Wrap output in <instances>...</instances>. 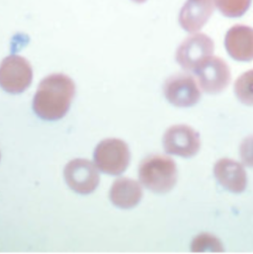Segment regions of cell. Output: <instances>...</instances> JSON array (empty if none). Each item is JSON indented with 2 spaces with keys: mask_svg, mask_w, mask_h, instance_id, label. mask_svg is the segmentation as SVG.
Returning <instances> with one entry per match:
<instances>
[{
  "mask_svg": "<svg viewBox=\"0 0 253 254\" xmlns=\"http://www.w3.org/2000/svg\"><path fill=\"white\" fill-rule=\"evenodd\" d=\"M75 95V83L63 73L45 77L39 84L33 99L34 112L43 120L57 121L69 110Z\"/></svg>",
  "mask_w": 253,
  "mask_h": 254,
  "instance_id": "obj_1",
  "label": "cell"
},
{
  "mask_svg": "<svg viewBox=\"0 0 253 254\" xmlns=\"http://www.w3.org/2000/svg\"><path fill=\"white\" fill-rule=\"evenodd\" d=\"M138 177L141 184L151 192L167 193L177 182L176 163L169 156L151 154L140 162Z\"/></svg>",
  "mask_w": 253,
  "mask_h": 254,
  "instance_id": "obj_2",
  "label": "cell"
},
{
  "mask_svg": "<svg viewBox=\"0 0 253 254\" xmlns=\"http://www.w3.org/2000/svg\"><path fill=\"white\" fill-rule=\"evenodd\" d=\"M130 153L126 142L119 138H106L94 151V161L99 170L109 175L122 174L129 164Z\"/></svg>",
  "mask_w": 253,
  "mask_h": 254,
  "instance_id": "obj_3",
  "label": "cell"
},
{
  "mask_svg": "<svg viewBox=\"0 0 253 254\" xmlns=\"http://www.w3.org/2000/svg\"><path fill=\"white\" fill-rule=\"evenodd\" d=\"M33 69L21 56L11 55L0 64V87L11 94L24 92L32 83Z\"/></svg>",
  "mask_w": 253,
  "mask_h": 254,
  "instance_id": "obj_4",
  "label": "cell"
},
{
  "mask_svg": "<svg viewBox=\"0 0 253 254\" xmlns=\"http://www.w3.org/2000/svg\"><path fill=\"white\" fill-rule=\"evenodd\" d=\"M63 175L68 187L82 195L94 192L100 181L97 166L84 158L69 161L64 167Z\"/></svg>",
  "mask_w": 253,
  "mask_h": 254,
  "instance_id": "obj_5",
  "label": "cell"
},
{
  "mask_svg": "<svg viewBox=\"0 0 253 254\" xmlns=\"http://www.w3.org/2000/svg\"><path fill=\"white\" fill-rule=\"evenodd\" d=\"M163 93L169 103L176 107H191L201 98V91L193 76L178 73L166 79Z\"/></svg>",
  "mask_w": 253,
  "mask_h": 254,
  "instance_id": "obj_6",
  "label": "cell"
},
{
  "mask_svg": "<svg viewBox=\"0 0 253 254\" xmlns=\"http://www.w3.org/2000/svg\"><path fill=\"white\" fill-rule=\"evenodd\" d=\"M162 143L167 153L188 158L198 153L201 139L194 128L186 125H176L165 131Z\"/></svg>",
  "mask_w": 253,
  "mask_h": 254,
  "instance_id": "obj_7",
  "label": "cell"
},
{
  "mask_svg": "<svg viewBox=\"0 0 253 254\" xmlns=\"http://www.w3.org/2000/svg\"><path fill=\"white\" fill-rule=\"evenodd\" d=\"M201 88L210 94L224 91L231 82V70L227 63L219 58L210 57L195 69Z\"/></svg>",
  "mask_w": 253,
  "mask_h": 254,
  "instance_id": "obj_8",
  "label": "cell"
},
{
  "mask_svg": "<svg viewBox=\"0 0 253 254\" xmlns=\"http://www.w3.org/2000/svg\"><path fill=\"white\" fill-rule=\"evenodd\" d=\"M213 51V41L203 34H198L186 39L181 44L176 53V60L184 69L195 70L212 56Z\"/></svg>",
  "mask_w": 253,
  "mask_h": 254,
  "instance_id": "obj_9",
  "label": "cell"
},
{
  "mask_svg": "<svg viewBox=\"0 0 253 254\" xmlns=\"http://www.w3.org/2000/svg\"><path fill=\"white\" fill-rule=\"evenodd\" d=\"M214 174L220 185L233 193H242L248 185V176L244 166L230 158L218 160L214 167Z\"/></svg>",
  "mask_w": 253,
  "mask_h": 254,
  "instance_id": "obj_10",
  "label": "cell"
},
{
  "mask_svg": "<svg viewBox=\"0 0 253 254\" xmlns=\"http://www.w3.org/2000/svg\"><path fill=\"white\" fill-rule=\"evenodd\" d=\"M226 48L230 56L240 62L253 60V29L237 25L226 36Z\"/></svg>",
  "mask_w": 253,
  "mask_h": 254,
  "instance_id": "obj_11",
  "label": "cell"
},
{
  "mask_svg": "<svg viewBox=\"0 0 253 254\" xmlns=\"http://www.w3.org/2000/svg\"><path fill=\"white\" fill-rule=\"evenodd\" d=\"M142 198L140 184L129 178L117 179L110 189V200L118 208L130 209L135 207Z\"/></svg>",
  "mask_w": 253,
  "mask_h": 254,
  "instance_id": "obj_12",
  "label": "cell"
},
{
  "mask_svg": "<svg viewBox=\"0 0 253 254\" xmlns=\"http://www.w3.org/2000/svg\"><path fill=\"white\" fill-rule=\"evenodd\" d=\"M212 11L211 0H192L184 6L181 16V26L188 32H196L203 27Z\"/></svg>",
  "mask_w": 253,
  "mask_h": 254,
  "instance_id": "obj_13",
  "label": "cell"
},
{
  "mask_svg": "<svg viewBox=\"0 0 253 254\" xmlns=\"http://www.w3.org/2000/svg\"><path fill=\"white\" fill-rule=\"evenodd\" d=\"M235 93L242 103L253 106V69L242 74L237 79Z\"/></svg>",
  "mask_w": 253,
  "mask_h": 254,
  "instance_id": "obj_14",
  "label": "cell"
},
{
  "mask_svg": "<svg viewBox=\"0 0 253 254\" xmlns=\"http://www.w3.org/2000/svg\"><path fill=\"white\" fill-rule=\"evenodd\" d=\"M192 253H222L224 252L223 245L218 238L210 234H201L196 237L191 245Z\"/></svg>",
  "mask_w": 253,
  "mask_h": 254,
  "instance_id": "obj_15",
  "label": "cell"
},
{
  "mask_svg": "<svg viewBox=\"0 0 253 254\" xmlns=\"http://www.w3.org/2000/svg\"><path fill=\"white\" fill-rule=\"evenodd\" d=\"M216 3L225 15L237 17L247 11L251 0H216Z\"/></svg>",
  "mask_w": 253,
  "mask_h": 254,
  "instance_id": "obj_16",
  "label": "cell"
},
{
  "mask_svg": "<svg viewBox=\"0 0 253 254\" xmlns=\"http://www.w3.org/2000/svg\"><path fill=\"white\" fill-rule=\"evenodd\" d=\"M240 154L243 163L253 168V135H250L244 139L240 147Z\"/></svg>",
  "mask_w": 253,
  "mask_h": 254,
  "instance_id": "obj_17",
  "label": "cell"
},
{
  "mask_svg": "<svg viewBox=\"0 0 253 254\" xmlns=\"http://www.w3.org/2000/svg\"><path fill=\"white\" fill-rule=\"evenodd\" d=\"M132 1H134V2H136V3H142V2H144V1H146V0H132Z\"/></svg>",
  "mask_w": 253,
  "mask_h": 254,
  "instance_id": "obj_18",
  "label": "cell"
},
{
  "mask_svg": "<svg viewBox=\"0 0 253 254\" xmlns=\"http://www.w3.org/2000/svg\"><path fill=\"white\" fill-rule=\"evenodd\" d=\"M0 156H1V155H0Z\"/></svg>",
  "mask_w": 253,
  "mask_h": 254,
  "instance_id": "obj_19",
  "label": "cell"
}]
</instances>
